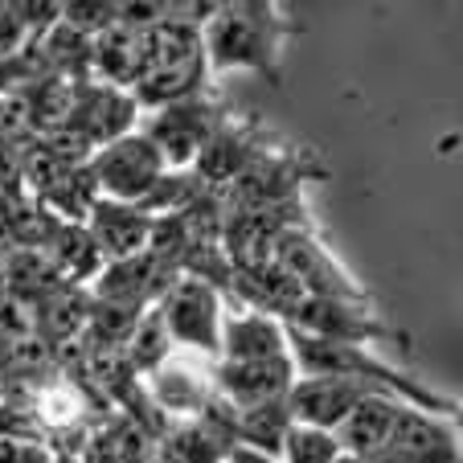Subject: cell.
I'll use <instances>...</instances> for the list:
<instances>
[{"label": "cell", "mask_w": 463, "mask_h": 463, "mask_svg": "<svg viewBox=\"0 0 463 463\" xmlns=\"http://www.w3.org/2000/svg\"><path fill=\"white\" fill-rule=\"evenodd\" d=\"M202 193H210L197 176L184 168V173H165L156 184L148 189V197L140 202V210L148 213V218H168V213H184Z\"/></svg>", "instance_id": "7402d4cb"}, {"label": "cell", "mask_w": 463, "mask_h": 463, "mask_svg": "<svg viewBox=\"0 0 463 463\" xmlns=\"http://www.w3.org/2000/svg\"><path fill=\"white\" fill-rule=\"evenodd\" d=\"M275 262L291 275L304 296L312 299H349V304H373L369 291L345 271L333 259V250L324 246V238L312 230V222L304 226H288L275 238Z\"/></svg>", "instance_id": "5b68a950"}, {"label": "cell", "mask_w": 463, "mask_h": 463, "mask_svg": "<svg viewBox=\"0 0 463 463\" xmlns=\"http://www.w3.org/2000/svg\"><path fill=\"white\" fill-rule=\"evenodd\" d=\"M336 455H341V447H336L333 430L299 427V422H291L279 447V463H333Z\"/></svg>", "instance_id": "603a6c76"}, {"label": "cell", "mask_w": 463, "mask_h": 463, "mask_svg": "<svg viewBox=\"0 0 463 463\" xmlns=\"http://www.w3.org/2000/svg\"><path fill=\"white\" fill-rule=\"evenodd\" d=\"M181 275L168 267L165 259H156L152 250H140L131 259H115V262H103V271L95 275L90 283V299L95 304H115V307H131V312H148L165 299V291Z\"/></svg>", "instance_id": "30bf717a"}, {"label": "cell", "mask_w": 463, "mask_h": 463, "mask_svg": "<svg viewBox=\"0 0 463 463\" xmlns=\"http://www.w3.org/2000/svg\"><path fill=\"white\" fill-rule=\"evenodd\" d=\"M267 148H275V144H271V136L262 131L259 119L226 115V123H222V128L210 136V144L197 152V160L189 165V173L197 176L205 189L218 193V189H226L246 165H254Z\"/></svg>", "instance_id": "7c38bea8"}, {"label": "cell", "mask_w": 463, "mask_h": 463, "mask_svg": "<svg viewBox=\"0 0 463 463\" xmlns=\"http://www.w3.org/2000/svg\"><path fill=\"white\" fill-rule=\"evenodd\" d=\"M213 5H168L165 21H156L148 33V58L131 87V99L140 111H160L181 99L210 87L202 50V25Z\"/></svg>", "instance_id": "7a4b0ae2"}, {"label": "cell", "mask_w": 463, "mask_h": 463, "mask_svg": "<svg viewBox=\"0 0 463 463\" xmlns=\"http://www.w3.org/2000/svg\"><path fill=\"white\" fill-rule=\"evenodd\" d=\"M136 123H140V107H136L131 90H115V87L87 79V82H74L71 111H66L61 128H71L74 136H82L99 152L107 144H115L119 136L136 131Z\"/></svg>", "instance_id": "8fae6325"}, {"label": "cell", "mask_w": 463, "mask_h": 463, "mask_svg": "<svg viewBox=\"0 0 463 463\" xmlns=\"http://www.w3.org/2000/svg\"><path fill=\"white\" fill-rule=\"evenodd\" d=\"M173 353V341H168V328L165 320H160L156 307H148V312L136 320V328H131L128 345H123V361H128L131 369L140 377H148L152 369L160 365V361Z\"/></svg>", "instance_id": "44dd1931"}, {"label": "cell", "mask_w": 463, "mask_h": 463, "mask_svg": "<svg viewBox=\"0 0 463 463\" xmlns=\"http://www.w3.org/2000/svg\"><path fill=\"white\" fill-rule=\"evenodd\" d=\"M82 230L90 234V242L103 254V262H115V259H131V254H140L144 246H148L152 218L140 205H123V202L99 197V202L90 205Z\"/></svg>", "instance_id": "e0dca14e"}, {"label": "cell", "mask_w": 463, "mask_h": 463, "mask_svg": "<svg viewBox=\"0 0 463 463\" xmlns=\"http://www.w3.org/2000/svg\"><path fill=\"white\" fill-rule=\"evenodd\" d=\"M296 33L291 17L271 0H226L213 5L202 25L205 71H250L267 87H283V45Z\"/></svg>", "instance_id": "6da1fadb"}, {"label": "cell", "mask_w": 463, "mask_h": 463, "mask_svg": "<svg viewBox=\"0 0 463 463\" xmlns=\"http://www.w3.org/2000/svg\"><path fill=\"white\" fill-rule=\"evenodd\" d=\"M382 393L377 385L353 382V377H296V385L288 390V414L299 427H316V430H336L349 411L365 398Z\"/></svg>", "instance_id": "5bb4252c"}, {"label": "cell", "mask_w": 463, "mask_h": 463, "mask_svg": "<svg viewBox=\"0 0 463 463\" xmlns=\"http://www.w3.org/2000/svg\"><path fill=\"white\" fill-rule=\"evenodd\" d=\"M234 439L210 419H181L160 435L156 463H226V451Z\"/></svg>", "instance_id": "ffe728a7"}, {"label": "cell", "mask_w": 463, "mask_h": 463, "mask_svg": "<svg viewBox=\"0 0 463 463\" xmlns=\"http://www.w3.org/2000/svg\"><path fill=\"white\" fill-rule=\"evenodd\" d=\"M87 173H90V181H95L99 197L123 202V205H140L144 197H148V189L168 168L144 131H128V136H119L115 144L99 148L95 156L87 160Z\"/></svg>", "instance_id": "52a82bcc"}, {"label": "cell", "mask_w": 463, "mask_h": 463, "mask_svg": "<svg viewBox=\"0 0 463 463\" xmlns=\"http://www.w3.org/2000/svg\"><path fill=\"white\" fill-rule=\"evenodd\" d=\"M148 463H156V459H148Z\"/></svg>", "instance_id": "d4e9b609"}, {"label": "cell", "mask_w": 463, "mask_h": 463, "mask_svg": "<svg viewBox=\"0 0 463 463\" xmlns=\"http://www.w3.org/2000/svg\"><path fill=\"white\" fill-rule=\"evenodd\" d=\"M324 176L320 160L304 148H267L254 165H246L226 189H218L222 210L226 213H254V210H275V205L304 202V181Z\"/></svg>", "instance_id": "3957f363"}, {"label": "cell", "mask_w": 463, "mask_h": 463, "mask_svg": "<svg viewBox=\"0 0 463 463\" xmlns=\"http://www.w3.org/2000/svg\"><path fill=\"white\" fill-rule=\"evenodd\" d=\"M333 463H361V459H353V455H336Z\"/></svg>", "instance_id": "cb8c5ba5"}, {"label": "cell", "mask_w": 463, "mask_h": 463, "mask_svg": "<svg viewBox=\"0 0 463 463\" xmlns=\"http://www.w3.org/2000/svg\"><path fill=\"white\" fill-rule=\"evenodd\" d=\"M296 365L291 353L271 361H213V393L234 411H254V406L279 402L296 385Z\"/></svg>", "instance_id": "4fadbf2b"}, {"label": "cell", "mask_w": 463, "mask_h": 463, "mask_svg": "<svg viewBox=\"0 0 463 463\" xmlns=\"http://www.w3.org/2000/svg\"><path fill=\"white\" fill-rule=\"evenodd\" d=\"M144 385H148L156 411L168 414L173 422L197 419V414L213 402V361L202 357V353L173 349L144 377Z\"/></svg>", "instance_id": "9c48e42d"}, {"label": "cell", "mask_w": 463, "mask_h": 463, "mask_svg": "<svg viewBox=\"0 0 463 463\" xmlns=\"http://www.w3.org/2000/svg\"><path fill=\"white\" fill-rule=\"evenodd\" d=\"M402 411H406V402H398V398H390V393H373V398L357 402L349 411V419L333 430L341 455H353V459L369 463L385 443H390V435H393V427H398V414Z\"/></svg>", "instance_id": "ac0fdd59"}, {"label": "cell", "mask_w": 463, "mask_h": 463, "mask_svg": "<svg viewBox=\"0 0 463 463\" xmlns=\"http://www.w3.org/2000/svg\"><path fill=\"white\" fill-rule=\"evenodd\" d=\"M160 320L168 328L173 349H189L202 357L218 361L222 353V312L226 299L202 279H176L156 304Z\"/></svg>", "instance_id": "ba28073f"}, {"label": "cell", "mask_w": 463, "mask_h": 463, "mask_svg": "<svg viewBox=\"0 0 463 463\" xmlns=\"http://www.w3.org/2000/svg\"><path fill=\"white\" fill-rule=\"evenodd\" d=\"M226 103L213 95L210 87L197 90V95L181 99L173 107H160L152 115H140L136 131H144L152 140V148L160 152L168 173H184V168L197 160V152L210 144V136L226 123Z\"/></svg>", "instance_id": "277c9868"}, {"label": "cell", "mask_w": 463, "mask_h": 463, "mask_svg": "<svg viewBox=\"0 0 463 463\" xmlns=\"http://www.w3.org/2000/svg\"><path fill=\"white\" fill-rule=\"evenodd\" d=\"M283 353H288V336H283L279 320L226 304L218 361H271V357H283Z\"/></svg>", "instance_id": "d6986e66"}, {"label": "cell", "mask_w": 463, "mask_h": 463, "mask_svg": "<svg viewBox=\"0 0 463 463\" xmlns=\"http://www.w3.org/2000/svg\"><path fill=\"white\" fill-rule=\"evenodd\" d=\"M283 328L291 333L316 336V341H341V345H406V333L390 328V324L377 316L373 304H349V299H312L299 296L296 304L283 316Z\"/></svg>", "instance_id": "8992f818"}, {"label": "cell", "mask_w": 463, "mask_h": 463, "mask_svg": "<svg viewBox=\"0 0 463 463\" xmlns=\"http://www.w3.org/2000/svg\"><path fill=\"white\" fill-rule=\"evenodd\" d=\"M148 33L152 29L115 21L99 37H90V79L115 90H131L144 71V58H148Z\"/></svg>", "instance_id": "2e32d148"}, {"label": "cell", "mask_w": 463, "mask_h": 463, "mask_svg": "<svg viewBox=\"0 0 463 463\" xmlns=\"http://www.w3.org/2000/svg\"><path fill=\"white\" fill-rule=\"evenodd\" d=\"M369 463H459V435H455L451 419H435V414L406 406L398 414L390 443Z\"/></svg>", "instance_id": "9a60e30c"}]
</instances>
